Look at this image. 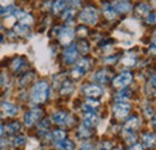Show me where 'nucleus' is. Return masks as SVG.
<instances>
[{
	"mask_svg": "<svg viewBox=\"0 0 156 150\" xmlns=\"http://www.w3.org/2000/svg\"><path fill=\"white\" fill-rule=\"evenodd\" d=\"M65 138H66V133L62 130H55L52 133V139L55 141L57 143L60 142V141H62V139H65Z\"/></svg>",
	"mask_w": 156,
	"mask_h": 150,
	"instance_id": "nucleus-21",
	"label": "nucleus"
},
{
	"mask_svg": "<svg viewBox=\"0 0 156 150\" xmlns=\"http://www.w3.org/2000/svg\"><path fill=\"white\" fill-rule=\"evenodd\" d=\"M130 150H143V145L139 143H135L133 145L130 147Z\"/></svg>",
	"mask_w": 156,
	"mask_h": 150,
	"instance_id": "nucleus-35",
	"label": "nucleus"
},
{
	"mask_svg": "<svg viewBox=\"0 0 156 150\" xmlns=\"http://www.w3.org/2000/svg\"><path fill=\"white\" fill-rule=\"evenodd\" d=\"M149 52H150L151 54H155L156 55V34H155V36H154V38H153V41H151V45H150Z\"/></svg>",
	"mask_w": 156,
	"mask_h": 150,
	"instance_id": "nucleus-32",
	"label": "nucleus"
},
{
	"mask_svg": "<svg viewBox=\"0 0 156 150\" xmlns=\"http://www.w3.org/2000/svg\"><path fill=\"white\" fill-rule=\"evenodd\" d=\"M66 7V0H57L53 5V11L55 13H59L60 11H62Z\"/></svg>",
	"mask_w": 156,
	"mask_h": 150,
	"instance_id": "nucleus-22",
	"label": "nucleus"
},
{
	"mask_svg": "<svg viewBox=\"0 0 156 150\" xmlns=\"http://www.w3.org/2000/svg\"><path fill=\"white\" fill-rule=\"evenodd\" d=\"M98 123V115L96 112H94V111H88V112L84 113V116H83V126L91 129V127H94Z\"/></svg>",
	"mask_w": 156,
	"mask_h": 150,
	"instance_id": "nucleus-9",
	"label": "nucleus"
},
{
	"mask_svg": "<svg viewBox=\"0 0 156 150\" xmlns=\"http://www.w3.org/2000/svg\"><path fill=\"white\" fill-rule=\"evenodd\" d=\"M150 82H151V84H153V85H155V87H156V73L154 76H153V77H151Z\"/></svg>",
	"mask_w": 156,
	"mask_h": 150,
	"instance_id": "nucleus-38",
	"label": "nucleus"
},
{
	"mask_svg": "<svg viewBox=\"0 0 156 150\" xmlns=\"http://www.w3.org/2000/svg\"><path fill=\"white\" fill-rule=\"evenodd\" d=\"M103 13H105V16L108 19H114L117 17V12L114 11L113 6L109 5V4H106V5L103 6Z\"/></svg>",
	"mask_w": 156,
	"mask_h": 150,
	"instance_id": "nucleus-19",
	"label": "nucleus"
},
{
	"mask_svg": "<svg viewBox=\"0 0 156 150\" xmlns=\"http://www.w3.org/2000/svg\"><path fill=\"white\" fill-rule=\"evenodd\" d=\"M129 93H130L129 90H122V91H120V93L115 96V100H117L118 102H120V101H125V100L129 97V95H130Z\"/></svg>",
	"mask_w": 156,
	"mask_h": 150,
	"instance_id": "nucleus-27",
	"label": "nucleus"
},
{
	"mask_svg": "<svg viewBox=\"0 0 156 150\" xmlns=\"http://www.w3.org/2000/svg\"><path fill=\"white\" fill-rule=\"evenodd\" d=\"M57 147H58L60 150H73L75 149V144H73V142L72 141H70V139H62V141H60L57 143Z\"/></svg>",
	"mask_w": 156,
	"mask_h": 150,
	"instance_id": "nucleus-17",
	"label": "nucleus"
},
{
	"mask_svg": "<svg viewBox=\"0 0 156 150\" xmlns=\"http://www.w3.org/2000/svg\"><path fill=\"white\" fill-rule=\"evenodd\" d=\"M69 119H70L69 114H66L65 112H57L53 115V121L58 125H66Z\"/></svg>",
	"mask_w": 156,
	"mask_h": 150,
	"instance_id": "nucleus-13",
	"label": "nucleus"
},
{
	"mask_svg": "<svg viewBox=\"0 0 156 150\" xmlns=\"http://www.w3.org/2000/svg\"><path fill=\"white\" fill-rule=\"evenodd\" d=\"M73 38H75V30L70 27L62 28L59 33V41L65 46L70 45V42L73 40Z\"/></svg>",
	"mask_w": 156,
	"mask_h": 150,
	"instance_id": "nucleus-7",
	"label": "nucleus"
},
{
	"mask_svg": "<svg viewBox=\"0 0 156 150\" xmlns=\"http://www.w3.org/2000/svg\"><path fill=\"white\" fill-rule=\"evenodd\" d=\"M1 108H2L4 113H6L7 115H16V113H17V108L10 102H2Z\"/></svg>",
	"mask_w": 156,
	"mask_h": 150,
	"instance_id": "nucleus-18",
	"label": "nucleus"
},
{
	"mask_svg": "<svg viewBox=\"0 0 156 150\" xmlns=\"http://www.w3.org/2000/svg\"><path fill=\"white\" fill-rule=\"evenodd\" d=\"M20 125L18 123H12V124L9 125V131H10V133H15V132H17L20 130Z\"/></svg>",
	"mask_w": 156,
	"mask_h": 150,
	"instance_id": "nucleus-30",
	"label": "nucleus"
},
{
	"mask_svg": "<svg viewBox=\"0 0 156 150\" xmlns=\"http://www.w3.org/2000/svg\"><path fill=\"white\" fill-rule=\"evenodd\" d=\"M13 145H16V147H20V145H23L24 143H25V138L23 137V136H18V137H16L15 139H13Z\"/></svg>",
	"mask_w": 156,
	"mask_h": 150,
	"instance_id": "nucleus-28",
	"label": "nucleus"
},
{
	"mask_svg": "<svg viewBox=\"0 0 156 150\" xmlns=\"http://www.w3.org/2000/svg\"><path fill=\"white\" fill-rule=\"evenodd\" d=\"M122 62L126 65V66H132L136 64V56L133 54H127L122 58Z\"/></svg>",
	"mask_w": 156,
	"mask_h": 150,
	"instance_id": "nucleus-23",
	"label": "nucleus"
},
{
	"mask_svg": "<svg viewBox=\"0 0 156 150\" xmlns=\"http://www.w3.org/2000/svg\"><path fill=\"white\" fill-rule=\"evenodd\" d=\"M143 144L147 148H154L156 147V134L154 133H147L143 136Z\"/></svg>",
	"mask_w": 156,
	"mask_h": 150,
	"instance_id": "nucleus-16",
	"label": "nucleus"
},
{
	"mask_svg": "<svg viewBox=\"0 0 156 150\" xmlns=\"http://www.w3.org/2000/svg\"><path fill=\"white\" fill-rule=\"evenodd\" d=\"M73 15H75V10H67L65 13H64V19H70L73 17Z\"/></svg>",
	"mask_w": 156,
	"mask_h": 150,
	"instance_id": "nucleus-34",
	"label": "nucleus"
},
{
	"mask_svg": "<svg viewBox=\"0 0 156 150\" xmlns=\"http://www.w3.org/2000/svg\"><path fill=\"white\" fill-rule=\"evenodd\" d=\"M112 148V143L111 142H102L101 144H100V147H98V150H111Z\"/></svg>",
	"mask_w": 156,
	"mask_h": 150,
	"instance_id": "nucleus-31",
	"label": "nucleus"
},
{
	"mask_svg": "<svg viewBox=\"0 0 156 150\" xmlns=\"http://www.w3.org/2000/svg\"><path fill=\"white\" fill-rule=\"evenodd\" d=\"M132 73L130 72H122L119 76H117L114 79H113V85L115 88H125L127 87L131 82H132Z\"/></svg>",
	"mask_w": 156,
	"mask_h": 150,
	"instance_id": "nucleus-5",
	"label": "nucleus"
},
{
	"mask_svg": "<svg viewBox=\"0 0 156 150\" xmlns=\"http://www.w3.org/2000/svg\"><path fill=\"white\" fill-rule=\"evenodd\" d=\"M154 126L156 127V118H155V120H154Z\"/></svg>",
	"mask_w": 156,
	"mask_h": 150,
	"instance_id": "nucleus-40",
	"label": "nucleus"
},
{
	"mask_svg": "<svg viewBox=\"0 0 156 150\" xmlns=\"http://www.w3.org/2000/svg\"><path fill=\"white\" fill-rule=\"evenodd\" d=\"M78 134H79V137H82V138H88V137H90L91 131H90V129H89V127L80 126V127H79V130H78Z\"/></svg>",
	"mask_w": 156,
	"mask_h": 150,
	"instance_id": "nucleus-24",
	"label": "nucleus"
},
{
	"mask_svg": "<svg viewBox=\"0 0 156 150\" xmlns=\"http://www.w3.org/2000/svg\"><path fill=\"white\" fill-rule=\"evenodd\" d=\"M114 150H122L121 148H117V149H114Z\"/></svg>",
	"mask_w": 156,
	"mask_h": 150,
	"instance_id": "nucleus-41",
	"label": "nucleus"
},
{
	"mask_svg": "<svg viewBox=\"0 0 156 150\" xmlns=\"http://www.w3.org/2000/svg\"><path fill=\"white\" fill-rule=\"evenodd\" d=\"M12 0H0V6H7L9 2H11Z\"/></svg>",
	"mask_w": 156,
	"mask_h": 150,
	"instance_id": "nucleus-37",
	"label": "nucleus"
},
{
	"mask_svg": "<svg viewBox=\"0 0 156 150\" xmlns=\"http://www.w3.org/2000/svg\"><path fill=\"white\" fill-rule=\"evenodd\" d=\"M147 23L148 24H155L156 23V13H151L147 17Z\"/></svg>",
	"mask_w": 156,
	"mask_h": 150,
	"instance_id": "nucleus-33",
	"label": "nucleus"
},
{
	"mask_svg": "<svg viewBox=\"0 0 156 150\" xmlns=\"http://www.w3.org/2000/svg\"><path fill=\"white\" fill-rule=\"evenodd\" d=\"M130 109H131V105L130 103H127V102H125V101H120V102H117L115 103V106H114V115H115V118L118 119H122V118H125L129 112H130Z\"/></svg>",
	"mask_w": 156,
	"mask_h": 150,
	"instance_id": "nucleus-6",
	"label": "nucleus"
},
{
	"mask_svg": "<svg viewBox=\"0 0 156 150\" xmlns=\"http://www.w3.org/2000/svg\"><path fill=\"white\" fill-rule=\"evenodd\" d=\"M112 6L115 12H120V13H126L131 10V5L126 1H115Z\"/></svg>",
	"mask_w": 156,
	"mask_h": 150,
	"instance_id": "nucleus-12",
	"label": "nucleus"
},
{
	"mask_svg": "<svg viewBox=\"0 0 156 150\" xmlns=\"http://www.w3.org/2000/svg\"><path fill=\"white\" fill-rule=\"evenodd\" d=\"M77 56H78L77 47H76L75 45H72V46H70V47H69V48L65 51L64 59H65V61H66V62H69V64H72V62H75V61H76Z\"/></svg>",
	"mask_w": 156,
	"mask_h": 150,
	"instance_id": "nucleus-11",
	"label": "nucleus"
},
{
	"mask_svg": "<svg viewBox=\"0 0 156 150\" xmlns=\"http://www.w3.org/2000/svg\"><path fill=\"white\" fill-rule=\"evenodd\" d=\"M4 130H5V129H4V126H0V138H1V137H2V134H4Z\"/></svg>",
	"mask_w": 156,
	"mask_h": 150,
	"instance_id": "nucleus-39",
	"label": "nucleus"
},
{
	"mask_svg": "<svg viewBox=\"0 0 156 150\" xmlns=\"http://www.w3.org/2000/svg\"><path fill=\"white\" fill-rule=\"evenodd\" d=\"M49 94V87L47 84V82L41 80L39 83H36L33 88L31 91V102L33 103H43Z\"/></svg>",
	"mask_w": 156,
	"mask_h": 150,
	"instance_id": "nucleus-1",
	"label": "nucleus"
},
{
	"mask_svg": "<svg viewBox=\"0 0 156 150\" xmlns=\"http://www.w3.org/2000/svg\"><path fill=\"white\" fill-rule=\"evenodd\" d=\"M111 78V73L107 71V70H101L95 73L94 76V79L98 82V83H107Z\"/></svg>",
	"mask_w": 156,
	"mask_h": 150,
	"instance_id": "nucleus-15",
	"label": "nucleus"
},
{
	"mask_svg": "<svg viewBox=\"0 0 156 150\" xmlns=\"http://www.w3.org/2000/svg\"><path fill=\"white\" fill-rule=\"evenodd\" d=\"M83 91H84V94L87 95V96H89V97H98V96H101L102 93H103L102 88L96 85V84H89V85L84 87Z\"/></svg>",
	"mask_w": 156,
	"mask_h": 150,
	"instance_id": "nucleus-10",
	"label": "nucleus"
},
{
	"mask_svg": "<svg viewBox=\"0 0 156 150\" xmlns=\"http://www.w3.org/2000/svg\"><path fill=\"white\" fill-rule=\"evenodd\" d=\"M41 116H42V111L39 108H34L24 115V124L27 126H31L39 120Z\"/></svg>",
	"mask_w": 156,
	"mask_h": 150,
	"instance_id": "nucleus-8",
	"label": "nucleus"
},
{
	"mask_svg": "<svg viewBox=\"0 0 156 150\" xmlns=\"http://www.w3.org/2000/svg\"><path fill=\"white\" fill-rule=\"evenodd\" d=\"M139 125H140L139 118L132 116V118H130V119L125 123V125H124V127H122V133H124L125 136H132V134L137 131V129L139 127Z\"/></svg>",
	"mask_w": 156,
	"mask_h": 150,
	"instance_id": "nucleus-3",
	"label": "nucleus"
},
{
	"mask_svg": "<svg viewBox=\"0 0 156 150\" xmlns=\"http://www.w3.org/2000/svg\"><path fill=\"white\" fill-rule=\"evenodd\" d=\"M76 47H77V49H79L83 54H84V53H87V52H88V49H89V47H88V43H87V42H79V43H78V46H76Z\"/></svg>",
	"mask_w": 156,
	"mask_h": 150,
	"instance_id": "nucleus-29",
	"label": "nucleus"
},
{
	"mask_svg": "<svg viewBox=\"0 0 156 150\" xmlns=\"http://www.w3.org/2000/svg\"><path fill=\"white\" fill-rule=\"evenodd\" d=\"M98 101H95V100H87L85 101V103L83 105V107H84V109L88 112V111H94L96 107H98Z\"/></svg>",
	"mask_w": 156,
	"mask_h": 150,
	"instance_id": "nucleus-20",
	"label": "nucleus"
},
{
	"mask_svg": "<svg viewBox=\"0 0 156 150\" xmlns=\"http://www.w3.org/2000/svg\"><path fill=\"white\" fill-rule=\"evenodd\" d=\"M89 67H90V61L88 59H82L80 61H78L76 64L71 75L73 78H80L82 76L85 75V72L89 70Z\"/></svg>",
	"mask_w": 156,
	"mask_h": 150,
	"instance_id": "nucleus-4",
	"label": "nucleus"
},
{
	"mask_svg": "<svg viewBox=\"0 0 156 150\" xmlns=\"http://www.w3.org/2000/svg\"><path fill=\"white\" fill-rule=\"evenodd\" d=\"M73 90V85L70 82H65L61 88V94H70Z\"/></svg>",
	"mask_w": 156,
	"mask_h": 150,
	"instance_id": "nucleus-26",
	"label": "nucleus"
},
{
	"mask_svg": "<svg viewBox=\"0 0 156 150\" xmlns=\"http://www.w3.org/2000/svg\"><path fill=\"white\" fill-rule=\"evenodd\" d=\"M16 18L20 22V24L23 25H29L31 22H33V17L27 13V12H22V11H17L16 12Z\"/></svg>",
	"mask_w": 156,
	"mask_h": 150,
	"instance_id": "nucleus-14",
	"label": "nucleus"
},
{
	"mask_svg": "<svg viewBox=\"0 0 156 150\" xmlns=\"http://www.w3.org/2000/svg\"><path fill=\"white\" fill-rule=\"evenodd\" d=\"M98 11H96V9H94L91 6L85 7L80 12V15H79L80 22L84 23V24H88V25H94L98 22Z\"/></svg>",
	"mask_w": 156,
	"mask_h": 150,
	"instance_id": "nucleus-2",
	"label": "nucleus"
},
{
	"mask_svg": "<svg viewBox=\"0 0 156 150\" xmlns=\"http://www.w3.org/2000/svg\"><path fill=\"white\" fill-rule=\"evenodd\" d=\"M150 10H151V7H150L149 5H147V4H140V5L137 7V13H139V15H147Z\"/></svg>",
	"mask_w": 156,
	"mask_h": 150,
	"instance_id": "nucleus-25",
	"label": "nucleus"
},
{
	"mask_svg": "<svg viewBox=\"0 0 156 150\" xmlns=\"http://www.w3.org/2000/svg\"><path fill=\"white\" fill-rule=\"evenodd\" d=\"M80 150H94V148H93V145H91L90 143H84V144L82 145Z\"/></svg>",
	"mask_w": 156,
	"mask_h": 150,
	"instance_id": "nucleus-36",
	"label": "nucleus"
}]
</instances>
